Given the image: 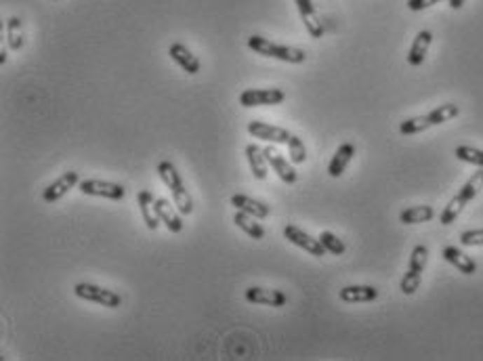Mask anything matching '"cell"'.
Instances as JSON below:
<instances>
[{
    "label": "cell",
    "mask_w": 483,
    "mask_h": 361,
    "mask_svg": "<svg viewBox=\"0 0 483 361\" xmlns=\"http://www.w3.org/2000/svg\"><path fill=\"white\" fill-rule=\"evenodd\" d=\"M74 294L82 301H88V303H97L101 307H107V309H118L122 305V297L114 290H107V288H101V286H95V284H76L74 286Z\"/></svg>",
    "instance_id": "cell-5"
},
{
    "label": "cell",
    "mask_w": 483,
    "mask_h": 361,
    "mask_svg": "<svg viewBox=\"0 0 483 361\" xmlns=\"http://www.w3.org/2000/svg\"><path fill=\"white\" fill-rule=\"evenodd\" d=\"M458 114H461V107H458L456 103H444V105H440V107L431 109L427 116H429V120H431V124H433V126H440V124H444V122H448V120L456 118Z\"/></svg>",
    "instance_id": "cell-25"
},
{
    "label": "cell",
    "mask_w": 483,
    "mask_h": 361,
    "mask_svg": "<svg viewBox=\"0 0 483 361\" xmlns=\"http://www.w3.org/2000/svg\"><path fill=\"white\" fill-rule=\"evenodd\" d=\"M431 120L429 116H416V118H408L400 124V132L402 135H416V132H423L427 128H431Z\"/></svg>",
    "instance_id": "cell-28"
},
{
    "label": "cell",
    "mask_w": 483,
    "mask_h": 361,
    "mask_svg": "<svg viewBox=\"0 0 483 361\" xmlns=\"http://www.w3.org/2000/svg\"><path fill=\"white\" fill-rule=\"evenodd\" d=\"M461 244L463 246H483V229H471L461 233Z\"/></svg>",
    "instance_id": "cell-31"
},
{
    "label": "cell",
    "mask_w": 483,
    "mask_h": 361,
    "mask_svg": "<svg viewBox=\"0 0 483 361\" xmlns=\"http://www.w3.org/2000/svg\"><path fill=\"white\" fill-rule=\"evenodd\" d=\"M435 217L433 206H412L400 212V223L404 225H419V223H429Z\"/></svg>",
    "instance_id": "cell-23"
},
{
    "label": "cell",
    "mask_w": 483,
    "mask_h": 361,
    "mask_svg": "<svg viewBox=\"0 0 483 361\" xmlns=\"http://www.w3.org/2000/svg\"><path fill=\"white\" fill-rule=\"evenodd\" d=\"M6 42L11 50H19L23 46V27L19 17H11L6 21Z\"/></svg>",
    "instance_id": "cell-26"
},
{
    "label": "cell",
    "mask_w": 483,
    "mask_h": 361,
    "mask_svg": "<svg viewBox=\"0 0 483 361\" xmlns=\"http://www.w3.org/2000/svg\"><path fill=\"white\" fill-rule=\"evenodd\" d=\"M246 158H248V164H250V170H252L254 179L265 181V179H267V164H269V162H267L263 149H261L259 145L250 143V145L246 147Z\"/></svg>",
    "instance_id": "cell-22"
},
{
    "label": "cell",
    "mask_w": 483,
    "mask_h": 361,
    "mask_svg": "<svg viewBox=\"0 0 483 361\" xmlns=\"http://www.w3.org/2000/svg\"><path fill=\"white\" fill-rule=\"evenodd\" d=\"M78 189L84 196H95V198H105V200H122L126 196V189L122 185L99 181V179H84L78 183Z\"/></svg>",
    "instance_id": "cell-7"
},
{
    "label": "cell",
    "mask_w": 483,
    "mask_h": 361,
    "mask_svg": "<svg viewBox=\"0 0 483 361\" xmlns=\"http://www.w3.org/2000/svg\"><path fill=\"white\" fill-rule=\"evenodd\" d=\"M137 202H139V210H141V217H143L147 229H149V231H156L158 225H160L162 221H160V214H158V208H156V198H154V193L147 191V189H143V191H139Z\"/></svg>",
    "instance_id": "cell-16"
},
{
    "label": "cell",
    "mask_w": 483,
    "mask_h": 361,
    "mask_svg": "<svg viewBox=\"0 0 483 361\" xmlns=\"http://www.w3.org/2000/svg\"><path fill=\"white\" fill-rule=\"evenodd\" d=\"M158 175H160L162 183L170 189L172 202L179 208V212L181 214H191L193 212V202H191V196H189V191H187V187H185L179 170L175 168V164L168 162V160L160 162L158 164Z\"/></svg>",
    "instance_id": "cell-2"
},
{
    "label": "cell",
    "mask_w": 483,
    "mask_h": 361,
    "mask_svg": "<svg viewBox=\"0 0 483 361\" xmlns=\"http://www.w3.org/2000/svg\"><path fill=\"white\" fill-rule=\"evenodd\" d=\"M233 223H236L246 236H250L252 240H263V238H265V229H263V227L257 223V219H254L252 214H248V212L238 210L236 217H233Z\"/></svg>",
    "instance_id": "cell-24"
},
{
    "label": "cell",
    "mask_w": 483,
    "mask_h": 361,
    "mask_svg": "<svg viewBox=\"0 0 483 361\" xmlns=\"http://www.w3.org/2000/svg\"><path fill=\"white\" fill-rule=\"evenodd\" d=\"M320 242H322L324 248H326L330 254H334V257H341V254H345V250H347L345 242L339 240V238H336L334 233H330V231H322V233H320Z\"/></svg>",
    "instance_id": "cell-29"
},
{
    "label": "cell",
    "mask_w": 483,
    "mask_h": 361,
    "mask_svg": "<svg viewBox=\"0 0 483 361\" xmlns=\"http://www.w3.org/2000/svg\"><path fill=\"white\" fill-rule=\"evenodd\" d=\"M248 48H252L257 55L280 59V61H286V63H294V65L305 63V59H307V53L303 48L288 46V44H275V42H271L269 38H263V36H250L248 38Z\"/></svg>",
    "instance_id": "cell-3"
},
{
    "label": "cell",
    "mask_w": 483,
    "mask_h": 361,
    "mask_svg": "<svg viewBox=\"0 0 483 361\" xmlns=\"http://www.w3.org/2000/svg\"><path fill=\"white\" fill-rule=\"evenodd\" d=\"M168 55H170V59L181 67V69H185L187 74H198L200 71V59L185 46V44H181V42H175L170 48H168Z\"/></svg>",
    "instance_id": "cell-14"
},
{
    "label": "cell",
    "mask_w": 483,
    "mask_h": 361,
    "mask_svg": "<svg viewBox=\"0 0 483 361\" xmlns=\"http://www.w3.org/2000/svg\"><path fill=\"white\" fill-rule=\"evenodd\" d=\"M297 2V8H299V15L309 32L311 38H322L324 36V25H322V19L313 6V0H294Z\"/></svg>",
    "instance_id": "cell-13"
},
{
    "label": "cell",
    "mask_w": 483,
    "mask_h": 361,
    "mask_svg": "<svg viewBox=\"0 0 483 361\" xmlns=\"http://www.w3.org/2000/svg\"><path fill=\"white\" fill-rule=\"evenodd\" d=\"M454 156H456L461 162H467V164H473V166L483 168V149L471 147V145H458V147L454 149Z\"/></svg>",
    "instance_id": "cell-27"
},
{
    "label": "cell",
    "mask_w": 483,
    "mask_h": 361,
    "mask_svg": "<svg viewBox=\"0 0 483 361\" xmlns=\"http://www.w3.org/2000/svg\"><path fill=\"white\" fill-rule=\"evenodd\" d=\"M284 238L288 240V242H292L294 246H299V248H303L305 252H309L311 257H324L328 250L324 248V244L320 242V238L315 240L313 236H309L307 231H303L301 227H297V225H286L284 227Z\"/></svg>",
    "instance_id": "cell-8"
},
{
    "label": "cell",
    "mask_w": 483,
    "mask_h": 361,
    "mask_svg": "<svg viewBox=\"0 0 483 361\" xmlns=\"http://www.w3.org/2000/svg\"><path fill=\"white\" fill-rule=\"evenodd\" d=\"M263 154H265V158H267V162H269V166L278 172V177L284 181V183H288V185H292V183H297V170L292 168V164L273 147V145H267L265 149H263Z\"/></svg>",
    "instance_id": "cell-11"
},
{
    "label": "cell",
    "mask_w": 483,
    "mask_h": 361,
    "mask_svg": "<svg viewBox=\"0 0 483 361\" xmlns=\"http://www.w3.org/2000/svg\"><path fill=\"white\" fill-rule=\"evenodd\" d=\"M288 151H290V162L292 164H303L307 160V147L303 143L301 137L292 135V139L288 141Z\"/></svg>",
    "instance_id": "cell-30"
},
{
    "label": "cell",
    "mask_w": 483,
    "mask_h": 361,
    "mask_svg": "<svg viewBox=\"0 0 483 361\" xmlns=\"http://www.w3.org/2000/svg\"><path fill=\"white\" fill-rule=\"evenodd\" d=\"M427 259H429V248L423 246V244L414 246V250L410 254V267H408V271H406V275L402 278V284H400L404 294L410 297V294H414L419 290L421 280H423V271L427 267Z\"/></svg>",
    "instance_id": "cell-4"
},
{
    "label": "cell",
    "mask_w": 483,
    "mask_h": 361,
    "mask_svg": "<svg viewBox=\"0 0 483 361\" xmlns=\"http://www.w3.org/2000/svg\"><path fill=\"white\" fill-rule=\"evenodd\" d=\"M339 297L343 303H370L379 299V290L374 286H345Z\"/></svg>",
    "instance_id": "cell-21"
},
{
    "label": "cell",
    "mask_w": 483,
    "mask_h": 361,
    "mask_svg": "<svg viewBox=\"0 0 483 361\" xmlns=\"http://www.w3.org/2000/svg\"><path fill=\"white\" fill-rule=\"evenodd\" d=\"M353 156H355V145H353V143H343V145L336 149V154L332 156L330 164H328V175H330L332 179H339V177L347 170V166H349V162L353 160Z\"/></svg>",
    "instance_id": "cell-19"
},
{
    "label": "cell",
    "mask_w": 483,
    "mask_h": 361,
    "mask_svg": "<svg viewBox=\"0 0 483 361\" xmlns=\"http://www.w3.org/2000/svg\"><path fill=\"white\" fill-rule=\"evenodd\" d=\"M442 257H444L452 267H456L461 273H465V275L477 273V263H475L469 254H465L461 248H456V246H446V248L442 250Z\"/></svg>",
    "instance_id": "cell-17"
},
{
    "label": "cell",
    "mask_w": 483,
    "mask_h": 361,
    "mask_svg": "<svg viewBox=\"0 0 483 361\" xmlns=\"http://www.w3.org/2000/svg\"><path fill=\"white\" fill-rule=\"evenodd\" d=\"M231 206H236V210H242V212H248L252 214L254 219H267L271 214V208L261 202V200H254L250 196H244V193H236L231 196Z\"/></svg>",
    "instance_id": "cell-15"
},
{
    "label": "cell",
    "mask_w": 483,
    "mask_h": 361,
    "mask_svg": "<svg viewBox=\"0 0 483 361\" xmlns=\"http://www.w3.org/2000/svg\"><path fill=\"white\" fill-rule=\"evenodd\" d=\"M483 189V168L482 170H477V172H473L471 175V179L461 187V191L448 202V206L444 208V212L440 214V223L442 225H452V223H456V219L463 214V210H465V206L469 204V202H473L475 198H477V193Z\"/></svg>",
    "instance_id": "cell-1"
},
{
    "label": "cell",
    "mask_w": 483,
    "mask_h": 361,
    "mask_svg": "<svg viewBox=\"0 0 483 361\" xmlns=\"http://www.w3.org/2000/svg\"><path fill=\"white\" fill-rule=\"evenodd\" d=\"M248 132L254 137V139H263V141H269V143H286L292 139V132L288 128H282V126H273V124H267V122H259V120H252L248 122Z\"/></svg>",
    "instance_id": "cell-9"
},
{
    "label": "cell",
    "mask_w": 483,
    "mask_h": 361,
    "mask_svg": "<svg viewBox=\"0 0 483 361\" xmlns=\"http://www.w3.org/2000/svg\"><path fill=\"white\" fill-rule=\"evenodd\" d=\"M246 301L252 305H267V307H284L288 303V297L282 290H269V288H248Z\"/></svg>",
    "instance_id": "cell-12"
},
{
    "label": "cell",
    "mask_w": 483,
    "mask_h": 361,
    "mask_svg": "<svg viewBox=\"0 0 483 361\" xmlns=\"http://www.w3.org/2000/svg\"><path fill=\"white\" fill-rule=\"evenodd\" d=\"M78 183H80V177H78L76 170L63 172L57 181H53V183L42 191V200H44L46 204H55V202L61 200L69 189H74Z\"/></svg>",
    "instance_id": "cell-10"
},
{
    "label": "cell",
    "mask_w": 483,
    "mask_h": 361,
    "mask_svg": "<svg viewBox=\"0 0 483 361\" xmlns=\"http://www.w3.org/2000/svg\"><path fill=\"white\" fill-rule=\"evenodd\" d=\"M286 101V93L282 88H246L240 95L242 107H261V105H280Z\"/></svg>",
    "instance_id": "cell-6"
},
{
    "label": "cell",
    "mask_w": 483,
    "mask_h": 361,
    "mask_svg": "<svg viewBox=\"0 0 483 361\" xmlns=\"http://www.w3.org/2000/svg\"><path fill=\"white\" fill-rule=\"evenodd\" d=\"M450 2V6L454 8V11H458V8H463V4L467 2V0H448Z\"/></svg>",
    "instance_id": "cell-33"
},
{
    "label": "cell",
    "mask_w": 483,
    "mask_h": 361,
    "mask_svg": "<svg viewBox=\"0 0 483 361\" xmlns=\"http://www.w3.org/2000/svg\"><path fill=\"white\" fill-rule=\"evenodd\" d=\"M437 2H442V0H408V8L410 11H425V8H429V6H433Z\"/></svg>",
    "instance_id": "cell-32"
},
{
    "label": "cell",
    "mask_w": 483,
    "mask_h": 361,
    "mask_svg": "<svg viewBox=\"0 0 483 361\" xmlns=\"http://www.w3.org/2000/svg\"><path fill=\"white\" fill-rule=\"evenodd\" d=\"M431 42H433V34L429 29L419 32L416 38H414V42H412V46H410V50H408V63L414 65V67L423 65V61L427 59Z\"/></svg>",
    "instance_id": "cell-18"
},
{
    "label": "cell",
    "mask_w": 483,
    "mask_h": 361,
    "mask_svg": "<svg viewBox=\"0 0 483 361\" xmlns=\"http://www.w3.org/2000/svg\"><path fill=\"white\" fill-rule=\"evenodd\" d=\"M156 208H158V214H160V221L164 223V227L170 231V233H181L183 231V221H181V214L170 206L168 200L164 198H156Z\"/></svg>",
    "instance_id": "cell-20"
}]
</instances>
